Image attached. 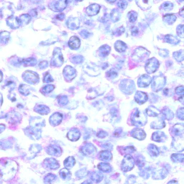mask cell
I'll list each match as a JSON object with an SVG mask.
<instances>
[{
    "label": "cell",
    "mask_w": 184,
    "mask_h": 184,
    "mask_svg": "<svg viewBox=\"0 0 184 184\" xmlns=\"http://www.w3.org/2000/svg\"><path fill=\"white\" fill-rule=\"evenodd\" d=\"M100 8V6L98 4H92L87 8L86 12L89 16H93L99 13Z\"/></svg>",
    "instance_id": "cell-10"
},
{
    "label": "cell",
    "mask_w": 184,
    "mask_h": 184,
    "mask_svg": "<svg viewBox=\"0 0 184 184\" xmlns=\"http://www.w3.org/2000/svg\"><path fill=\"white\" fill-rule=\"evenodd\" d=\"M129 1H131V0H129Z\"/></svg>",
    "instance_id": "cell-48"
},
{
    "label": "cell",
    "mask_w": 184,
    "mask_h": 184,
    "mask_svg": "<svg viewBox=\"0 0 184 184\" xmlns=\"http://www.w3.org/2000/svg\"><path fill=\"white\" fill-rule=\"evenodd\" d=\"M141 2H142V4L143 5L147 7V8H148L149 6H150L149 0H142Z\"/></svg>",
    "instance_id": "cell-44"
},
{
    "label": "cell",
    "mask_w": 184,
    "mask_h": 184,
    "mask_svg": "<svg viewBox=\"0 0 184 184\" xmlns=\"http://www.w3.org/2000/svg\"><path fill=\"white\" fill-rule=\"evenodd\" d=\"M63 63L62 53L59 49H56L54 50L52 59H51V64L54 66H60Z\"/></svg>",
    "instance_id": "cell-5"
},
{
    "label": "cell",
    "mask_w": 184,
    "mask_h": 184,
    "mask_svg": "<svg viewBox=\"0 0 184 184\" xmlns=\"http://www.w3.org/2000/svg\"><path fill=\"white\" fill-rule=\"evenodd\" d=\"M111 49L108 45H103L99 49V52L101 56L105 57L109 54Z\"/></svg>",
    "instance_id": "cell-22"
},
{
    "label": "cell",
    "mask_w": 184,
    "mask_h": 184,
    "mask_svg": "<svg viewBox=\"0 0 184 184\" xmlns=\"http://www.w3.org/2000/svg\"><path fill=\"white\" fill-rule=\"evenodd\" d=\"M29 87L25 85H21L19 87V92L21 94L25 95H27L29 94Z\"/></svg>",
    "instance_id": "cell-31"
},
{
    "label": "cell",
    "mask_w": 184,
    "mask_h": 184,
    "mask_svg": "<svg viewBox=\"0 0 184 184\" xmlns=\"http://www.w3.org/2000/svg\"><path fill=\"white\" fill-rule=\"evenodd\" d=\"M144 132L142 130L136 129L133 133V137L137 138L139 140H142L145 137Z\"/></svg>",
    "instance_id": "cell-26"
},
{
    "label": "cell",
    "mask_w": 184,
    "mask_h": 184,
    "mask_svg": "<svg viewBox=\"0 0 184 184\" xmlns=\"http://www.w3.org/2000/svg\"><path fill=\"white\" fill-rule=\"evenodd\" d=\"M48 63L46 61H44L40 63L39 64V67L42 68H44L47 67Z\"/></svg>",
    "instance_id": "cell-43"
},
{
    "label": "cell",
    "mask_w": 184,
    "mask_h": 184,
    "mask_svg": "<svg viewBox=\"0 0 184 184\" xmlns=\"http://www.w3.org/2000/svg\"><path fill=\"white\" fill-rule=\"evenodd\" d=\"M23 78L25 81L31 84H35L39 81L38 75L33 71H26L23 74Z\"/></svg>",
    "instance_id": "cell-4"
},
{
    "label": "cell",
    "mask_w": 184,
    "mask_h": 184,
    "mask_svg": "<svg viewBox=\"0 0 184 184\" xmlns=\"http://www.w3.org/2000/svg\"><path fill=\"white\" fill-rule=\"evenodd\" d=\"M131 32L132 35L133 36H136L137 35L138 32V30L137 27H133L132 28L131 30Z\"/></svg>",
    "instance_id": "cell-42"
},
{
    "label": "cell",
    "mask_w": 184,
    "mask_h": 184,
    "mask_svg": "<svg viewBox=\"0 0 184 184\" xmlns=\"http://www.w3.org/2000/svg\"><path fill=\"white\" fill-rule=\"evenodd\" d=\"M142 117H141L139 111L138 110H136L133 114V117H132V119H133L132 121L134 125H142V122L141 121V120L142 119Z\"/></svg>",
    "instance_id": "cell-20"
},
{
    "label": "cell",
    "mask_w": 184,
    "mask_h": 184,
    "mask_svg": "<svg viewBox=\"0 0 184 184\" xmlns=\"http://www.w3.org/2000/svg\"><path fill=\"white\" fill-rule=\"evenodd\" d=\"M54 89V86L52 85H48L45 86L43 88V89H42V91L44 93H49L51 92Z\"/></svg>",
    "instance_id": "cell-34"
},
{
    "label": "cell",
    "mask_w": 184,
    "mask_h": 184,
    "mask_svg": "<svg viewBox=\"0 0 184 184\" xmlns=\"http://www.w3.org/2000/svg\"><path fill=\"white\" fill-rule=\"evenodd\" d=\"M46 152L49 155L56 157L60 156L62 152L61 147L56 145L49 146L46 148Z\"/></svg>",
    "instance_id": "cell-7"
},
{
    "label": "cell",
    "mask_w": 184,
    "mask_h": 184,
    "mask_svg": "<svg viewBox=\"0 0 184 184\" xmlns=\"http://www.w3.org/2000/svg\"><path fill=\"white\" fill-rule=\"evenodd\" d=\"M125 29L123 27H121L119 29H118L116 31V33L117 34V35H120L123 33L125 32Z\"/></svg>",
    "instance_id": "cell-41"
},
{
    "label": "cell",
    "mask_w": 184,
    "mask_h": 184,
    "mask_svg": "<svg viewBox=\"0 0 184 184\" xmlns=\"http://www.w3.org/2000/svg\"><path fill=\"white\" fill-rule=\"evenodd\" d=\"M7 118L9 122L15 124L20 121V115H18L17 113L15 112H11L8 113L7 115Z\"/></svg>",
    "instance_id": "cell-18"
},
{
    "label": "cell",
    "mask_w": 184,
    "mask_h": 184,
    "mask_svg": "<svg viewBox=\"0 0 184 184\" xmlns=\"http://www.w3.org/2000/svg\"><path fill=\"white\" fill-rule=\"evenodd\" d=\"M150 77L147 75H144L141 76L138 80V87H145L149 85L150 84Z\"/></svg>",
    "instance_id": "cell-15"
},
{
    "label": "cell",
    "mask_w": 184,
    "mask_h": 184,
    "mask_svg": "<svg viewBox=\"0 0 184 184\" xmlns=\"http://www.w3.org/2000/svg\"><path fill=\"white\" fill-rule=\"evenodd\" d=\"M117 5L119 8L124 9L126 8L128 5V3L125 0H119L117 3Z\"/></svg>",
    "instance_id": "cell-33"
},
{
    "label": "cell",
    "mask_w": 184,
    "mask_h": 184,
    "mask_svg": "<svg viewBox=\"0 0 184 184\" xmlns=\"http://www.w3.org/2000/svg\"><path fill=\"white\" fill-rule=\"evenodd\" d=\"M62 119V115L60 113L56 112L50 116L49 122L50 125L53 126L55 127L61 124Z\"/></svg>",
    "instance_id": "cell-9"
},
{
    "label": "cell",
    "mask_w": 184,
    "mask_h": 184,
    "mask_svg": "<svg viewBox=\"0 0 184 184\" xmlns=\"http://www.w3.org/2000/svg\"><path fill=\"white\" fill-rule=\"evenodd\" d=\"M44 164L47 168L51 170L59 169L60 165L57 160L53 158H47L44 160Z\"/></svg>",
    "instance_id": "cell-8"
},
{
    "label": "cell",
    "mask_w": 184,
    "mask_h": 184,
    "mask_svg": "<svg viewBox=\"0 0 184 184\" xmlns=\"http://www.w3.org/2000/svg\"><path fill=\"white\" fill-rule=\"evenodd\" d=\"M57 177L55 174L49 173L44 178V182L45 183H52L56 180Z\"/></svg>",
    "instance_id": "cell-25"
},
{
    "label": "cell",
    "mask_w": 184,
    "mask_h": 184,
    "mask_svg": "<svg viewBox=\"0 0 184 184\" xmlns=\"http://www.w3.org/2000/svg\"><path fill=\"white\" fill-rule=\"evenodd\" d=\"M99 167V169H101V170L104 172H106V171H108L109 170L110 166L108 164H100V166Z\"/></svg>",
    "instance_id": "cell-39"
},
{
    "label": "cell",
    "mask_w": 184,
    "mask_h": 184,
    "mask_svg": "<svg viewBox=\"0 0 184 184\" xmlns=\"http://www.w3.org/2000/svg\"><path fill=\"white\" fill-rule=\"evenodd\" d=\"M115 48L119 52H123L125 51L127 48L126 44L121 41H117L115 44Z\"/></svg>",
    "instance_id": "cell-21"
},
{
    "label": "cell",
    "mask_w": 184,
    "mask_h": 184,
    "mask_svg": "<svg viewBox=\"0 0 184 184\" xmlns=\"http://www.w3.org/2000/svg\"><path fill=\"white\" fill-rule=\"evenodd\" d=\"M53 81V80L49 74H47L44 78V81L45 82H50Z\"/></svg>",
    "instance_id": "cell-40"
},
{
    "label": "cell",
    "mask_w": 184,
    "mask_h": 184,
    "mask_svg": "<svg viewBox=\"0 0 184 184\" xmlns=\"http://www.w3.org/2000/svg\"><path fill=\"white\" fill-rule=\"evenodd\" d=\"M83 59L82 56H77L74 57L72 59L73 62L76 64L80 63L82 62Z\"/></svg>",
    "instance_id": "cell-38"
},
{
    "label": "cell",
    "mask_w": 184,
    "mask_h": 184,
    "mask_svg": "<svg viewBox=\"0 0 184 184\" xmlns=\"http://www.w3.org/2000/svg\"><path fill=\"white\" fill-rule=\"evenodd\" d=\"M17 169L18 166L15 161L7 160L3 164V167L1 166V177L5 180H11L16 174Z\"/></svg>",
    "instance_id": "cell-1"
},
{
    "label": "cell",
    "mask_w": 184,
    "mask_h": 184,
    "mask_svg": "<svg viewBox=\"0 0 184 184\" xmlns=\"http://www.w3.org/2000/svg\"><path fill=\"white\" fill-rule=\"evenodd\" d=\"M81 42L79 38L76 37H72L70 39L68 45L70 48L73 49H77L79 48Z\"/></svg>",
    "instance_id": "cell-14"
},
{
    "label": "cell",
    "mask_w": 184,
    "mask_h": 184,
    "mask_svg": "<svg viewBox=\"0 0 184 184\" xmlns=\"http://www.w3.org/2000/svg\"><path fill=\"white\" fill-rule=\"evenodd\" d=\"M128 16L130 23H134L137 19V14L136 12L130 11L128 13Z\"/></svg>",
    "instance_id": "cell-32"
},
{
    "label": "cell",
    "mask_w": 184,
    "mask_h": 184,
    "mask_svg": "<svg viewBox=\"0 0 184 184\" xmlns=\"http://www.w3.org/2000/svg\"><path fill=\"white\" fill-rule=\"evenodd\" d=\"M60 104L62 105H66L68 102V100L66 97L63 96L60 97L59 100Z\"/></svg>",
    "instance_id": "cell-37"
},
{
    "label": "cell",
    "mask_w": 184,
    "mask_h": 184,
    "mask_svg": "<svg viewBox=\"0 0 184 184\" xmlns=\"http://www.w3.org/2000/svg\"><path fill=\"white\" fill-rule=\"evenodd\" d=\"M177 17L173 14H167L163 17V20L165 23L169 25H172L176 21Z\"/></svg>",
    "instance_id": "cell-23"
},
{
    "label": "cell",
    "mask_w": 184,
    "mask_h": 184,
    "mask_svg": "<svg viewBox=\"0 0 184 184\" xmlns=\"http://www.w3.org/2000/svg\"><path fill=\"white\" fill-rule=\"evenodd\" d=\"M41 146L39 144H33L31 145L29 150L31 153L37 154L40 152L42 150Z\"/></svg>",
    "instance_id": "cell-29"
},
{
    "label": "cell",
    "mask_w": 184,
    "mask_h": 184,
    "mask_svg": "<svg viewBox=\"0 0 184 184\" xmlns=\"http://www.w3.org/2000/svg\"><path fill=\"white\" fill-rule=\"evenodd\" d=\"M30 124L31 126L41 129L42 127L45 125V121L41 118L35 117L31 119L30 121Z\"/></svg>",
    "instance_id": "cell-12"
},
{
    "label": "cell",
    "mask_w": 184,
    "mask_h": 184,
    "mask_svg": "<svg viewBox=\"0 0 184 184\" xmlns=\"http://www.w3.org/2000/svg\"><path fill=\"white\" fill-rule=\"evenodd\" d=\"M162 10L165 11H169L172 10L173 7V4L169 1H166L161 5Z\"/></svg>",
    "instance_id": "cell-27"
},
{
    "label": "cell",
    "mask_w": 184,
    "mask_h": 184,
    "mask_svg": "<svg viewBox=\"0 0 184 184\" xmlns=\"http://www.w3.org/2000/svg\"><path fill=\"white\" fill-rule=\"evenodd\" d=\"M23 62L26 66H33L37 63L36 60L33 58L23 59Z\"/></svg>",
    "instance_id": "cell-30"
},
{
    "label": "cell",
    "mask_w": 184,
    "mask_h": 184,
    "mask_svg": "<svg viewBox=\"0 0 184 184\" xmlns=\"http://www.w3.org/2000/svg\"><path fill=\"white\" fill-rule=\"evenodd\" d=\"M75 158L73 157H70L64 160V166L67 168H71L75 164Z\"/></svg>",
    "instance_id": "cell-24"
},
{
    "label": "cell",
    "mask_w": 184,
    "mask_h": 184,
    "mask_svg": "<svg viewBox=\"0 0 184 184\" xmlns=\"http://www.w3.org/2000/svg\"><path fill=\"white\" fill-rule=\"evenodd\" d=\"M117 71H116V70L112 69L110 70L109 71H108L106 73L107 76L108 77V78H116L117 76Z\"/></svg>",
    "instance_id": "cell-35"
},
{
    "label": "cell",
    "mask_w": 184,
    "mask_h": 184,
    "mask_svg": "<svg viewBox=\"0 0 184 184\" xmlns=\"http://www.w3.org/2000/svg\"><path fill=\"white\" fill-rule=\"evenodd\" d=\"M111 17L113 22L118 21L120 18V13L117 9H114L111 13Z\"/></svg>",
    "instance_id": "cell-28"
},
{
    "label": "cell",
    "mask_w": 184,
    "mask_h": 184,
    "mask_svg": "<svg viewBox=\"0 0 184 184\" xmlns=\"http://www.w3.org/2000/svg\"><path fill=\"white\" fill-rule=\"evenodd\" d=\"M179 15L181 17L184 18V6L180 9L179 12Z\"/></svg>",
    "instance_id": "cell-46"
},
{
    "label": "cell",
    "mask_w": 184,
    "mask_h": 184,
    "mask_svg": "<svg viewBox=\"0 0 184 184\" xmlns=\"http://www.w3.org/2000/svg\"><path fill=\"white\" fill-rule=\"evenodd\" d=\"M80 132L76 128H72L68 132L67 137L69 140L72 141H76L79 139L80 136Z\"/></svg>",
    "instance_id": "cell-11"
},
{
    "label": "cell",
    "mask_w": 184,
    "mask_h": 184,
    "mask_svg": "<svg viewBox=\"0 0 184 184\" xmlns=\"http://www.w3.org/2000/svg\"><path fill=\"white\" fill-rule=\"evenodd\" d=\"M147 94L139 91L137 92L135 95V100L139 104L145 103L147 100Z\"/></svg>",
    "instance_id": "cell-17"
},
{
    "label": "cell",
    "mask_w": 184,
    "mask_h": 184,
    "mask_svg": "<svg viewBox=\"0 0 184 184\" xmlns=\"http://www.w3.org/2000/svg\"><path fill=\"white\" fill-rule=\"evenodd\" d=\"M177 32L179 35L181 37L182 36H184V25H180L178 26Z\"/></svg>",
    "instance_id": "cell-36"
},
{
    "label": "cell",
    "mask_w": 184,
    "mask_h": 184,
    "mask_svg": "<svg viewBox=\"0 0 184 184\" xmlns=\"http://www.w3.org/2000/svg\"><path fill=\"white\" fill-rule=\"evenodd\" d=\"M106 1L109 3H113L116 1V0H106Z\"/></svg>",
    "instance_id": "cell-47"
},
{
    "label": "cell",
    "mask_w": 184,
    "mask_h": 184,
    "mask_svg": "<svg viewBox=\"0 0 184 184\" xmlns=\"http://www.w3.org/2000/svg\"><path fill=\"white\" fill-rule=\"evenodd\" d=\"M64 75L68 80L73 79L75 75V71L73 67L68 66L64 70Z\"/></svg>",
    "instance_id": "cell-13"
},
{
    "label": "cell",
    "mask_w": 184,
    "mask_h": 184,
    "mask_svg": "<svg viewBox=\"0 0 184 184\" xmlns=\"http://www.w3.org/2000/svg\"><path fill=\"white\" fill-rule=\"evenodd\" d=\"M25 133L27 136L33 140H39L41 137V129L31 126L25 130Z\"/></svg>",
    "instance_id": "cell-3"
},
{
    "label": "cell",
    "mask_w": 184,
    "mask_h": 184,
    "mask_svg": "<svg viewBox=\"0 0 184 184\" xmlns=\"http://www.w3.org/2000/svg\"><path fill=\"white\" fill-rule=\"evenodd\" d=\"M90 35V33L87 32V31H85L82 32V36L83 37L85 38H87L89 37V36Z\"/></svg>",
    "instance_id": "cell-45"
},
{
    "label": "cell",
    "mask_w": 184,
    "mask_h": 184,
    "mask_svg": "<svg viewBox=\"0 0 184 184\" xmlns=\"http://www.w3.org/2000/svg\"><path fill=\"white\" fill-rule=\"evenodd\" d=\"M34 111L35 112L41 115H47L50 112L49 108L44 105H37L34 108Z\"/></svg>",
    "instance_id": "cell-16"
},
{
    "label": "cell",
    "mask_w": 184,
    "mask_h": 184,
    "mask_svg": "<svg viewBox=\"0 0 184 184\" xmlns=\"http://www.w3.org/2000/svg\"><path fill=\"white\" fill-rule=\"evenodd\" d=\"M59 174L60 177L64 180H70L71 177V174L67 168H64L59 171Z\"/></svg>",
    "instance_id": "cell-19"
},
{
    "label": "cell",
    "mask_w": 184,
    "mask_h": 184,
    "mask_svg": "<svg viewBox=\"0 0 184 184\" xmlns=\"http://www.w3.org/2000/svg\"><path fill=\"white\" fill-rule=\"evenodd\" d=\"M120 88L122 92L125 93L132 94L134 92L135 89L134 82L131 80H123L121 82Z\"/></svg>",
    "instance_id": "cell-2"
},
{
    "label": "cell",
    "mask_w": 184,
    "mask_h": 184,
    "mask_svg": "<svg viewBox=\"0 0 184 184\" xmlns=\"http://www.w3.org/2000/svg\"><path fill=\"white\" fill-rule=\"evenodd\" d=\"M134 165V159L133 157L129 155H127L123 161L122 169L125 172L129 171L133 168Z\"/></svg>",
    "instance_id": "cell-6"
}]
</instances>
